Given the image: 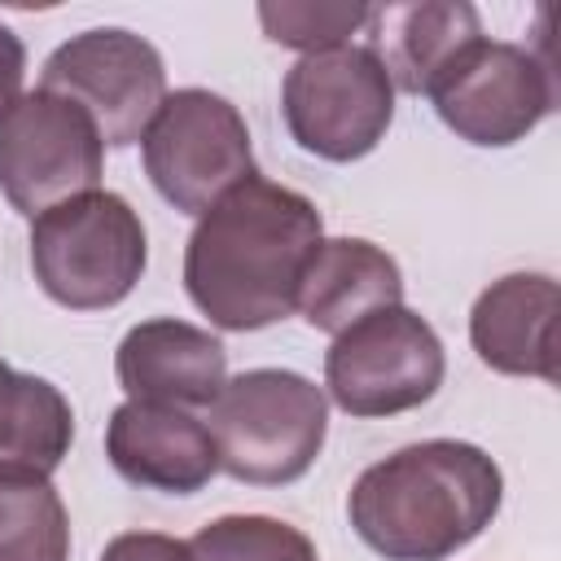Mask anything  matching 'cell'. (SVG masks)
<instances>
[{
  "instance_id": "obj_19",
  "label": "cell",
  "mask_w": 561,
  "mask_h": 561,
  "mask_svg": "<svg viewBox=\"0 0 561 561\" xmlns=\"http://www.w3.org/2000/svg\"><path fill=\"white\" fill-rule=\"evenodd\" d=\"M373 4H337V0H263L259 4V26L272 44L294 48V53H324L351 44L355 31L368 26Z\"/></svg>"
},
{
  "instance_id": "obj_10",
  "label": "cell",
  "mask_w": 561,
  "mask_h": 561,
  "mask_svg": "<svg viewBox=\"0 0 561 561\" xmlns=\"http://www.w3.org/2000/svg\"><path fill=\"white\" fill-rule=\"evenodd\" d=\"M39 88L83 105L110 149L136 145L167 101L162 53L123 26H92L57 44L44 61Z\"/></svg>"
},
{
  "instance_id": "obj_14",
  "label": "cell",
  "mask_w": 561,
  "mask_h": 561,
  "mask_svg": "<svg viewBox=\"0 0 561 561\" xmlns=\"http://www.w3.org/2000/svg\"><path fill=\"white\" fill-rule=\"evenodd\" d=\"M399 302H403V272L394 254H386L368 237H324L298 285L302 320L329 337Z\"/></svg>"
},
{
  "instance_id": "obj_11",
  "label": "cell",
  "mask_w": 561,
  "mask_h": 561,
  "mask_svg": "<svg viewBox=\"0 0 561 561\" xmlns=\"http://www.w3.org/2000/svg\"><path fill=\"white\" fill-rule=\"evenodd\" d=\"M114 377L131 403L210 408L228 381V351L210 329L175 316L140 320L114 351Z\"/></svg>"
},
{
  "instance_id": "obj_6",
  "label": "cell",
  "mask_w": 561,
  "mask_h": 561,
  "mask_svg": "<svg viewBox=\"0 0 561 561\" xmlns=\"http://www.w3.org/2000/svg\"><path fill=\"white\" fill-rule=\"evenodd\" d=\"M447 355L425 316L412 307H381L333 337L324 351V399L346 416H399L438 394Z\"/></svg>"
},
{
  "instance_id": "obj_2",
  "label": "cell",
  "mask_w": 561,
  "mask_h": 561,
  "mask_svg": "<svg viewBox=\"0 0 561 561\" xmlns=\"http://www.w3.org/2000/svg\"><path fill=\"white\" fill-rule=\"evenodd\" d=\"M504 500L500 465L460 438H425L368 465L346 517L386 561H447L469 548Z\"/></svg>"
},
{
  "instance_id": "obj_5",
  "label": "cell",
  "mask_w": 561,
  "mask_h": 561,
  "mask_svg": "<svg viewBox=\"0 0 561 561\" xmlns=\"http://www.w3.org/2000/svg\"><path fill=\"white\" fill-rule=\"evenodd\" d=\"M280 114L302 153L355 162L386 140L394 123V83L368 44L307 53L285 70Z\"/></svg>"
},
{
  "instance_id": "obj_1",
  "label": "cell",
  "mask_w": 561,
  "mask_h": 561,
  "mask_svg": "<svg viewBox=\"0 0 561 561\" xmlns=\"http://www.w3.org/2000/svg\"><path fill=\"white\" fill-rule=\"evenodd\" d=\"M320 241L316 202L254 171L197 215L184 245V289L215 329H267L298 311V285Z\"/></svg>"
},
{
  "instance_id": "obj_18",
  "label": "cell",
  "mask_w": 561,
  "mask_h": 561,
  "mask_svg": "<svg viewBox=\"0 0 561 561\" xmlns=\"http://www.w3.org/2000/svg\"><path fill=\"white\" fill-rule=\"evenodd\" d=\"M193 561H320L316 543L267 513H228L188 539Z\"/></svg>"
},
{
  "instance_id": "obj_20",
  "label": "cell",
  "mask_w": 561,
  "mask_h": 561,
  "mask_svg": "<svg viewBox=\"0 0 561 561\" xmlns=\"http://www.w3.org/2000/svg\"><path fill=\"white\" fill-rule=\"evenodd\" d=\"M96 561H193L188 539L162 535V530H127L114 535Z\"/></svg>"
},
{
  "instance_id": "obj_8",
  "label": "cell",
  "mask_w": 561,
  "mask_h": 561,
  "mask_svg": "<svg viewBox=\"0 0 561 561\" xmlns=\"http://www.w3.org/2000/svg\"><path fill=\"white\" fill-rule=\"evenodd\" d=\"M105 171V140L83 105L35 88L0 118V193L35 219L79 193H92Z\"/></svg>"
},
{
  "instance_id": "obj_12",
  "label": "cell",
  "mask_w": 561,
  "mask_h": 561,
  "mask_svg": "<svg viewBox=\"0 0 561 561\" xmlns=\"http://www.w3.org/2000/svg\"><path fill=\"white\" fill-rule=\"evenodd\" d=\"M105 456L118 478L162 495H193L219 473L210 425L167 403H118L105 421Z\"/></svg>"
},
{
  "instance_id": "obj_16",
  "label": "cell",
  "mask_w": 561,
  "mask_h": 561,
  "mask_svg": "<svg viewBox=\"0 0 561 561\" xmlns=\"http://www.w3.org/2000/svg\"><path fill=\"white\" fill-rule=\"evenodd\" d=\"M70 399L35 373L0 359V478H53L70 456Z\"/></svg>"
},
{
  "instance_id": "obj_17",
  "label": "cell",
  "mask_w": 561,
  "mask_h": 561,
  "mask_svg": "<svg viewBox=\"0 0 561 561\" xmlns=\"http://www.w3.org/2000/svg\"><path fill=\"white\" fill-rule=\"evenodd\" d=\"M0 561H70V513L48 478H0Z\"/></svg>"
},
{
  "instance_id": "obj_4",
  "label": "cell",
  "mask_w": 561,
  "mask_h": 561,
  "mask_svg": "<svg viewBox=\"0 0 561 561\" xmlns=\"http://www.w3.org/2000/svg\"><path fill=\"white\" fill-rule=\"evenodd\" d=\"M149 263V237L127 197L110 188L79 193L31 219V272L39 289L70 311L118 307Z\"/></svg>"
},
{
  "instance_id": "obj_21",
  "label": "cell",
  "mask_w": 561,
  "mask_h": 561,
  "mask_svg": "<svg viewBox=\"0 0 561 561\" xmlns=\"http://www.w3.org/2000/svg\"><path fill=\"white\" fill-rule=\"evenodd\" d=\"M22 79H26V48H22L18 31L0 22V118L22 96Z\"/></svg>"
},
{
  "instance_id": "obj_7",
  "label": "cell",
  "mask_w": 561,
  "mask_h": 561,
  "mask_svg": "<svg viewBox=\"0 0 561 561\" xmlns=\"http://www.w3.org/2000/svg\"><path fill=\"white\" fill-rule=\"evenodd\" d=\"M140 153L158 197L184 215H206L228 188L254 175L250 127L241 110L210 88L167 92L140 136Z\"/></svg>"
},
{
  "instance_id": "obj_13",
  "label": "cell",
  "mask_w": 561,
  "mask_h": 561,
  "mask_svg": "<svg viewBox=\"0 0 561 561\" xmlns=\"http://www.w3.org/2000/svg\"><path fill=\"white\" fill-rule=\"evenodd\" d=\"M557 280L548 272H508L491 280L469 311L478 359L504 377L557 381Z\"/></svg>"
},
{
  "instance_id": "obj_15",
  "label": "cell",
  "mask_w": 561,
  "mask_h": 561,
  "mask_svg": "<svg viewBox=\"0 0 561 561\" xmlns=\"http://www.w3.org/2000/svg\"><path fill=\"white\" fill-rule=\"evenodd\" d=\"M373 53L386 66L394 92L425 96L434 79L482 39L478 9L465 0H421V4H381L368 13Z\"/></svg>"
},
{
  "instance_id": "obj_9",
  "label": "cell",
  "mask_w": 561,
  "mask_h": 561,
  "mask_svg": "<svg viewBox=\"0 0 561 561\" xmlns=\"http://www.w3.org/2000/svg\"><path fill=\"white\" fill-rule=\"evenodd\" d=\"M447 131L478 149L526 140L557 110L552 61L508 39H473L425 92Z\"/></svg>"
},
{
  "instance_id": "obj_3",
  "label": "cell",
  "mask_w": 561,
  "mask_h": 561,
  "mask_svg": "<svg viewBox=\"0 0 561 561\" xmlns=\"http://www.w3.org/2000/svg\"><path fill=\"white\" fill-rule=\"evenodd\" d=\"M329 434L324 390L294 368H245L210 403L219 469L250 486L298 482Z\"/></svg>"
}]
</instances>
